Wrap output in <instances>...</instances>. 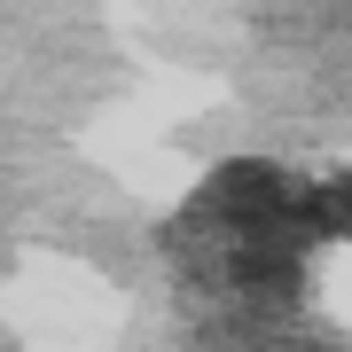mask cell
Segmentation results:
<instances>
[{
    "label": "cell",
    "mask_w": 352,
    "mask_h": 352,
    "mask_svg": "<svg viewBox=\"0 0 352 352\" xmlns=\"http://www.w3.org/2000/svg\"><path fill=\"white\" fill-rule=\"evenodd\" d=\"M329 227H337V235L352 243V173L337 180V188H329Z\"/></svg>",
    "instance_id": "obj_2"
},
{
    "label": "cell",
    "mask_w": 352,
    "mask_h": 352,
    "mask_svg": "<svg viewBox=\"0 0 352 352\" xmlns=\"http://www.w3.org/2000/svg\"><path fill=\"white\" fill-rule=\"evenodd\" d=\"M329 235V188H305L274 164H219L173 219V251L188 258V274L243 305H289L305 251Z\"/></svg>",
    "instance_id": "obj_1"
}]
</instances>
